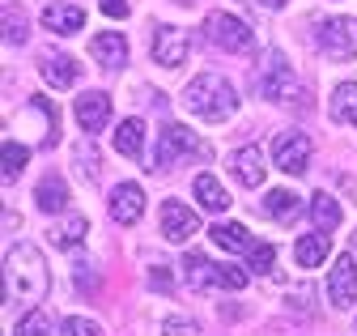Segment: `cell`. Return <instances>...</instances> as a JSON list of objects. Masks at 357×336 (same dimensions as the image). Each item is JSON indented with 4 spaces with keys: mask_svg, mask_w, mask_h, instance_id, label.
Returning a JSON list of instances; mask_svg holds the SVG:
<instances>
[{
    "mask_svg": "<svg viewBox=\"0 0 357 336\" xmlns=\"http://www.w3.org/2000/svg\"><path fill=\"white\" fill-rule=\"evenodd\" d=\"M264 213L273 217V222H294V217H298V196H294V192H281V188L268 192V196H264Z\"/></svg>",
    "mask_w": 357,
    "mask_h": 336,
    "instance_id": "cell-26",
    "label": "cell"
},
{
    "mask_svg": "<svg viewBox=\"0 0 357 336\" xmlns=\"http://www.w3.org/2000/svg\"><path fill=\"white\" fill-rule=\"evenodd\" d=\"M89 52H94V60L102 68H123L128 64V38L115 34V30H102V34L89 38Z\"/></svg>",
    "mask_w": 357,
    "mask_h": 336,
    "instance_id": "cell-14",
    "label": "cell"
},
{
    "mask_svg": "<svg viewBox=\"0 0 357 336\" xmlns=\"http://www.w3.org/2000/svg\"><path fill=\"white\" fill-rule=\"evenodd\" d=\"M353 328H357V323H353Z\"/></svg>",
    "mask_w": 357,
    "mask_h": 336,
    "instance_id": "cell-37",
    "label": "cell"
},
{
    "mask_svg": "<svg viewBox=\"0 0 357 336\" xmlns=\"http://www.w3.org/2000/svg\"><path fill=\"white\" fill-rule=\"evenodd\" d=\"M153 60H158L162 68H178V64L188 60V34L174 30V26H162V30L153 34Z\"/></svg>",
    "mask_w": 357,
    "mask_h": 336,
    "instance_id": "cell-13",
    "label": "cell"
},
{
    "mask_svg": "<svg viewBox=\"0 0 357 336\" xmlns=\"http://www.w3.org/2000/svg\"><path fill=\"white\" fill-rule=\"evenodd\" d=\"M332 115L357 128V81H340L332 90Z\"/></svg>",
    "mask_w": 357,
    "mask_h": 336,
    "instance_id": "cell-24",
    "label": "cell"
},
{
    "mask_svg": "<svg viewBox=\"0 0 357 336\" xmlns=\"http://www.w3.org/2000/svg\"><path fill=\"white\" fill-rule=\"evenodd\" d=\"M77 158H81V166H85V175H89V179H98V153L89 149V145H81Z\"/></svg>",
    "mask_w": 357,
    "mask_h": 336,
    "instance_id": "cell-32",
    "label": "cell"
},
{
    "mask_svg": "<svg viewBox=\"0 0 357 336\" xmlns=\"http://www.w3.org/2000/svg\"><path fill=\"white\" fill-rule=\"evenodd\" d=\"M328 303L336 311H349L357 303V260L353 256H336V264L328 273Z\"/></svg>",
    "mask_w": 357,
    "mask_h": 336,
    "instance_id": "cell-9",
    "label": "cell"
},
{
    "mask_svg": "<svg viewBox=\"0 0 357 336\" xmlns=\"http://www.w3.org/2000/svg\"><path fill=\"white\" fill-rule=\"evenodd\" d=\"M204 34L213 38L221 52H251V43H255L251 26L238 22L234 13H213V17H204Z\"/></svg>",
    "mask_w": 357,
    "mask_h": 336,
    "instance_id": "cell-7",
    "label": "cell"
},
{
    "mask_svg": "<svg viewBox=\"0 0 357 336\" xmlns=\"http://www.w3.org/2000/svg\"><path fill=\"white\" fill-rule=\"evenodd\" d=\"M315 43L332 60H357V22L353 17H324L315 26Z\"/></svg>",
    "mask_w": 357,
    "mask_h": 336,
    "instance_id": "cell-6",
    "label": "cell"
},
{
    "mask_svg": "<svg viewBox=\"0 0 357 336\" xmlns=\"http://www.w3.org/2000/svg\"><path fill=\"white\" fill-rule=\"evenodd\" d=\"M98 5H102V13H107V17H115V22L132 13V9H128V0H98Z\"/></svg>",
    "mask_w": 357,
    "mask_h": 336,
    "instance_id": "cell-34",
    "label": "cell"
},
{
    "mask_svg": "<svg viewBox=\"0 0 357 336\" xmlns=\"http://www.w3.org/2000/svg\"><path fill=\"white\" fill-rule=\"evenodd\" d=\"M204 141L188 128V123H166L162 128V145H158V162L153 171H162V166H174V162H192V158H204Z\"/></svg>",
    "mask_w": 357,
    "mask_h": 336,
    "instance_id": "cell-5",
    "label": "cell"
},
{
    "mask_svg": "<svg viewBox=\"0 0 357 336\" xmlns=\"http://www.w3.org/2000/svg\"><path fill=\"white\" fill-rule=\"evenodd\" d=\"M259 94H264L268 102H281V107H306V102H310L302 77H294V68H289V60H285L281 52H268V56H264Z\"/></svg>",
    "mask_w": 357,
    "mask_h": 336,
    "instance_id": "cell-3",
    "label": "cell"
},
{
    "mask_svg": "<svg viewBox=\"0 0 357 336\" xmlns=\"http://www.w3.org/2000/svg\"><path fill=\"white\" fill-rule=\"evenodd\" d=\"M30 332H47V315H43V311H34L30 319L17 323V336H30Z\"/></svg>",
    "mask_w": 357,
    "mask_h": 336,
    "instance_id": "cell-31",
    "label": "cell"
},
{
    "mask_svg": "<svg viewBox=\"0 0 357 336\" xmlns=\"http://www.w3.org/2000/svg\"><path fill=\"white\" fill-rule=\"evenodd\" d=\"M5 43H13V47L26 43V17H22V5H5Z\"/></svg>",
    "mask_w": 357,
    "mask_h": 336,
    "instance_id": "cell-29",
    "label": "cell"
},
{
    "mask_svg": "<svg viewBox=\"0 0 357 336\" xmlns=\"http://www.w3.org/2000/svg\"><path fill=\"white\" fill-rule=\"evenodd\" d=\"M183 273H188V285L192 289H243L247 285V268H226V264H213L208 256H200V251H188L183 260Z\"/></svg>",
    "mask_w": 357,
    "mask_h": 336,
    "instance_id": "cell-4",
    "label": "cell"
},
{
    "mask_svg": "<svg viewBox=\"0 0 357 336\" xmlns=\"http://www.w3.org/2000/svg\"><path fill=\"white\" fill-rule=\"evenodd\" d=\"M273 162L281 166L285 175H302L306 171V162H310V137L289 128V132H277L273 141Z\"/></svg>",
    "mask_w": 357,
    "mask_h": 336,
    "instance_id": "cell-8",
    "label": "cell"
},
{
    "mask_svg": "<svg viewBox=\"0 0 357 336\" xmlns=\"http://www.w3.org/2000/svg\"><path fill=\"white\" fill-rule=\"evenodd\" d=\"M60 332H64V336H102V328H98L94 319H77V315H73V319H64V323H60Z\"/></svg>",
    "mask_w": 357,
    "mask_h": 336,
    "instance_id": "cell-30",
    "label": "cell"
},
{
    "mask_svg": "<svg viewBox=\"0 0 357 336\" xmlns=\"http://www.w3.org/2000/svg\"><path fill=\"white\" fill-rule=\"evenodd\" d=\"M26 158H30V149L22 141H9L5 137V145H0V175H5V183H13L26 171Z\"/></svg>",
    "mask_w": 357,
    "mask_h": 336,
    "instance_id": "cell-23",
    "label": "cell"
},
{
    "mask_svg": "<svg viewBox=\"0 0 357 336\" xmlns=\"http://www.w3.org/2000/svg\"><path fill=\"white\" fill-rule=\"evenodd\" d=\"M166 332H200V323H192V319H166Z\"/></svg>",
    "mask_w": 357,
    "mask_h": 336,
    "instance_id": "cell-35",
    "label": "cell"
},
{
    "mask_svg": "<svg viewBox=\"0 0 357 336\" xmlns=\"http://www.w3.org/2000/svg\"><path fill=\"white\" fill-rule=\"evenodd\" d=\"M149 285H153L158 293H170V289H174V281H170V268H153V273H149Z\"/></svg>",
    "mask_w": 357,
    "mask_h": 336,
    "instance_id": "cell-33",
    "label": "cell"
},
{
    "mask_svg": "<svg viewBox=\"0 0 357 336\" xmlns=\"http://www.w3.org/2000/svg\"><path fill=\"white\" fill-rule=\"evenodd\" d=\"M196 230H200V217L192 213L183 200H166V204H162V234H166L170 243H188Z\"/></svg>",
    "mask_w": 357,
    "mask_h": 336,
    "instance_id": "cell-11",
    "label": "cell"
},
{
    "mask_svg": "<svg viewBox=\"0 0 357 336\" xmlns=\"http://www.w3.org/2000/svg\"><path fill=\"white\" fill-rule=\"evenodd\" d=\"M230 171H234V179L243 183V188H259L264 183V158H259V149H238L234 158H230Z\"/></svg>",
    "mask_w": 357,
    "mask_h": 336,
    "instance_id": "cell-19",
    "label": "cell"
},
{
    "mask_svg": "<svg viewBox=\"0 0 357 336\" xmlns=\"http://www.w3.org/2000/svg\"><path fill=\"white\" fill-rule=\"evenodd\" d=\"M52 285V273L47 264H43V251L34 247H9V256H5V303L9 307H34L43 293H47Z\"/></svg>",
    "mask_w": 357,
    "mask_h": 336,
    "instance_id": "cell-1",
    "label": "cell"
},
{
    "mask_svg": "<svg viewBox=\"0 0 357 336\" xmlns=\"http://www.w3.org/2000/svg\"><path fill=\"white\" fill-rule=\"evenodd\" d=\"M34 200H38V208L43 213H68V200H73V192H68V183L60 179V175H47L38 183V192H34Z\"/></svg>",
    "mask_w": 357,
    "mask_h": 336,
    "instance_id": "cell-16",
    "label": "cell"
},
{
    "mask_svg": "<svg viewBox=\"0 0 357 336\" xmlns=\"http://www.w3.org/2000/svg\"><path fill=\"white\" fill-rule=\"evenodd\" d=\"M85 234H89V222H85L81 213H68L64 222H56V226L47 230V243H52V247H64V251H68V247H77V243H81Z\"/></svg>",
    "mask_w": 357,
    "mask_h": 336,
    "instance_id": "cell-20",
    "label": "cell"
},
{
    "mask_svg": "<svg viewBox=\"0 0 357 336\" xmlns=\"http://www.w3.org/2000/svg\"><path fill=\"white\" fill-rule=\"evenodd\" d=\"M183 107L208 123H221V119H230L238 111V90L230 86L226 77H217V72H200L188 81V90H183Z\"/></svg>",
    "mask_w": 357,
    "mask_h": 336,
    "instance_id": "cell-2",
    "label": "cell"
},
{
    "mask_svg": "<svg viewBox=\"0 0 357 336\" xmlns=\"http://www.w3.org/2000/svg\"><path fill=\"white\" fill-rule=\"evenodd\" d=\"M43 77H47L52 90H73L77 77H81V64L73 56H47L43 60Z\"/></svg>",
    "mask_w": 357,
    "mask_h": 336,
    "instance_id": "cell-18",
    "label": "cell"
},
{
    "mask_svg": "<svg viewBox=\"0 0 357 336\" xmlns=\"http://www.w3.org/2000/svg\"><path fill=\"white\" fill-rule=\"evenodd\" d=\"M243 256H247V268H251V273H268V268L277 264V247H273V243H251Z\"/></svg>",
    "mask_w": 357,
    "mask_h": 336,
    "instance_id": "cell-28",
    "label": "cell"
},
{
    "mask_svg": "<svg viewBox=\"0 0 357 336\" xmlns=\"http://www.w3.org/2000/svg\"><path fill=\"white\" fill-rule=\"evenodd\" d=\"M213 243L243 256V251L251 247V234H247V226H238V222H221V226H213Z\"/></svg>",
    "mask_w": 357,
    "mask_h": 336,
    "instance_id": "cell-27",
    "label": "cell"
},
{
    "mask_svg": "<svg viewBox=\"0 0 357 336\" xmlns=\"http://www.w3.org/2000/svg\"><path fill=\"white\" fill-rule=\"evenodd\" d=\"M141 213H145V188L132 183V179L115 183V188H111V217H115L119 226H132Z\"/></svg>",
    "mask_w": 357,
    "mask_h": 336,
    "instance_id": "cell-10",
    "label": "cell"
},
{
    "mask_svg": "<svg viewBox=\"0 0 357 336\" xmlns=\"http://www.w3.org/2000/svg\"><path fill=\"white\" fill-rule=\"evenodd\" d=\"M141 145H145V119H123L115 128V149L123 158H141Z\"/></svg>",
    "mask_w": 357,
    "mask_h": 336,
    "instance_id": "cell-21",
    "label": "cell"
},
{
    "mask_svg": "<svg viewBox=\"0 0 357 336\" xmlns=\"http://www.w3.org/2000/svg\"><path fill=\"white\" fill-rule=\"evenodd\" d=\"M328 256H332L328 230H310V234H302V238L294 243V260H298L302 268H319V264H324Z\"/></svg>",
    "mask_w": 357,
    "mask_h": 336,
    "instance_id": "cell-15",
    "label": "cell"
},
{
    "mask_svg": "<svg viewBox=\"0 0 357 336\" xmlns=\"http://www.w3.org/2000/svg\"><path fill=\"white\" fill-rule=\"evenodd\" d=\"M85 26V9L77 5H47L43 9V30H52V34H77Z\"/></svg>",
    "mask_w": 357,
    "mask_h": 336,
    "instance_id": "cell-17",
    "label": "cell"
},
{
    "mask_svg": "<svg viewBox=\"0 0 357 336\" xmlns=\"http://www.w3.org/2000/svg\"><path fill=\"white\" fill-rule=\"evenodd\" d=\"M77 123L85 132H102L107 128V119H111V94H102V90H89V94H81L77 98Z\"/></svg>",
    "mask_w": 357,
    "mask_h": 336,
    "instance_id": "cell-12",
    "label": "cell"
},
{
    "mask_svg": "<svg viewBox=\"0 0 357 336\" xmlns=\"http://www.w3.org/2000/svg\"><path fill=\"white\" fill-rule=\"evenodd\" d=\"M310 222H315L319 230H336L340 226V204L328 192H315L310 196Z\"/></svg>",
    "mask_w": 357,
    "mask_h": 336,
    "instance_id": "cell-25",
    "label": "cell"
},
{
    "mask_svg": "<svg viewBox=\"0 0 357 336\" xmlns=\"http://www.w3.org/2000/svg\"><path fill=\"white\" fill-rule=\"evenodd\" d=\"M192 188H196V200H200L204 208H213V213H221V208H230V192L221 188L213 175H196V179H192Z\"/></svg>",
    "mask_w": 357,
    "mask_h": 336,
    "instance_id": "cell-22",
    "label": "cell"
},
{
    "mask_svg": "<svg viewBox=\"0 0 357 336\" xmlns=\"http://www.w3.org/2000/svg\"><path fill=\"white\" fill-rule=\"evenodd\" d=\"M353 247H357V234H353Z\"/></svg>",
    "mask_w": 357,
    "mask_h": 336,
    "instance_id": "cell-36",
    "label": "cell"
}]
</instances>
